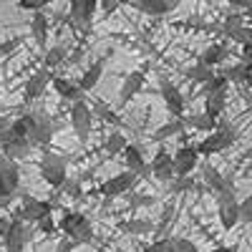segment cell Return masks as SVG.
I'll return each mask as SVG.
<instances>
[{
    "mask_svg": "<svg viewBox=\"0 0 252 252\" xmlns=\"http://www.w3.org/2000/svg\"><path fill=\"white\" fill-rule=\"evenodd\" d=\"M121 229H124V232H129V235H146V232H152V229H154V224L146 222V220H131V222H124Z\"/></svg>",
    "mask_w": 252,
    "mask_h": 252,
    "instance_id": "obj_29",
    "label": "cell"
},
{
    "mask_svg": "<svg viewBox=\"0 0 252 252\" xmlns=\"http://www.w3.org/2000/svg\"><path fill=\"white\" fill-rule=\"evenodd\" d=\"M152 174H154L157 179H161V182L174 179V177H177V174H174V154H169L166 149H159V152L154 154V159H152Z\"/></svg>",
    "mask_w": 252,
    "mask_h": 252,
    "instance_id": "obj_15",
    "label": "cell"
},
{
    "mask_svg": "<svg viewBox=\"0 0 252 252\" xmlns=\"http://www.w3.org/2000/svg\"><path fill=\"white\" fill-rule=\"evenodd\" d=\"M189 189H194V182H192V177H177V182L172 184V192H174V194L189 192Z\"/></svg>",
    "mask_w": 252,
    "mask_h": 252,
    "instance_id": "obj_39",
    "label": "cell"
},
{
    "mask_svg": "<svg viewBox=\"0 0 252 252\" xmlns=\"http://www.w3.org/2000/svg\"><path fill=\"white\" fill-rule=\"evenodd\" d=\"M212 76H215V71L209 68V66H204V63H197V66L187 68V78H189V81L202 83V86H204V83H207L209 78H212Z\"/></svg>",
    "mask_w": 252,
    "mask_h": 252,
    "instance_id": "obj_28",
    "label": "cell"
},
{
    "mask_svg": "<svg viewBox=\"0 0 252 252\" xmlns=\"http://www.w3.org/2000/svg\"><path fill=\"white\" fill-rule=\"evenodd\" d=\"M240 222H245V224L252 222V194L240 202Z\"/></svg>",
    "mask_w": 252,
    "mask_h": 252,
    "instance_id": "obj_37",
    "label": "cell"
},
{
    "mask_svg": "<svg viewBox=\"0 0 252 252\" xmlns=\"http://www.w3.org/2000/svg\"><path fill=\"white\" fill-rule=\"evenodd\" d=\"M20 184V172L15 159H0V194H15Z\"/></svg>",
    "mask_w": 252,
    "mask_h": 252,
    "instance_id": "obj_13",
    "label": "cell"
},
{
    "mask_svg": "<svg viewBox=\"0 0 252 252\" xmlns=\"http://www.w3.org/2000/svg\"><path fill=\"white\" fill-rule=\"evenodd\" d=\"M144 81H146V73H144V71H134V73H129V76L124 78V83H121L119 101H121V103H129V101L144 89Z\"/></svg>",
    "mask_w": 252,
    "mask_h": 252,
    "instance_id": "obj_17",
    "label": "cell"
},
{
    "mask_svg": "<svg viewBox=\"0 0 252 252\" xmlns=\"http://www.w3.org/2000/svg\"><path fill=\"white\" fill-rule=\"evenodd\" d=\"M10 202H13V197H10V194H0V209H5Z\"/></svg>",
    "mask_w": 252,
    "mask_h": 252,
    "instance_id": "obj_49",
    "label": "cell"
},
{
    "mask_svg": "<svg viewBox=\"0 0 252 252\" xmlns=\"http://www.w3.org/2000/svg\"><path fill=\"white\" fill-rule=\"evenodd\" d=\"M0 149L8 154V159H20V157H28L33 144L28 136V126L26 119H18L15 124H10L8 129L0 134Z\"/></svg>",
    "mask_w": 252,
    "mask_h": 252,
    "instance_id": "obj_1",
    "label": "cell"
},
{
    "mask_svg": "<svg viewBox=\"0 0 252 252\" xmlns=\"http://www.w3.org/2000/svg\"><path fill=\"white\" fill-rule=\"evenodd\" d=\"M222 76H224L229 83H245V63H237V66L224 68Z\"/></svg>",
    "mask_w": 252,
    "mask_h": 252,
    "instance_id": "obj_32",
    "label": "cell"
},
{
    "mask_svg": "<svg viewBox=\"0 0 252 252\" xmlns=\"http://www.w3.org/2000/svg\"><path fill=\"white\" fill-rule=\"evenodd\" d=\"M212 252H237V247H224V245H222V247H215Z\"/></svg>",
    "mask_w": 252,
    "mask_h": 252,
    "instance_id": "obj_51",
    "label": "cell"
},
{
    "mask_svg": "<svg viewBox=\"0 0 252 252\" xmlns=\"http://www.w3.org/2000/svg\"><path fill=\"white\" fill-rule=\"evenodd\" d=\"M224 106H227V89L204 94V111H207L209 116L220 119V114H224Z\"/></svg>",
    "mask_w": 252,
    "mask_h": 252,
    "instance_id": "obj_22",
    "label": "cell"
},
{
    "mask_svg": "<svg viewBox=\"0 0 252 252\" xmlns=\"http://www.w3.org/2000/svg\"><path fill=\"white\" fill-rule=\"evenodd\" d=\"M174 252H199V247L187 237H174Z\"/></svg>",
    "mask_w": 252,
    "mask_h": 252,
    "instance_id": "obj_40",
    "label": "cell"
},
{
    "mask_svg": "<svg viewBox=\"0 0 252 252\" xmlns=\"http://www.w3.org/2000/svg\"><path fill=\"white\" fill-rule=\"evenodd\" d=\"M103 149H106V154H124V149H126L124 134H109L106 144H103Z\"/></svg>",
    "mask_w": 252,
    "mask_h": 252,
    "instance_id": "obj_30",
    "label": "cell"
},
{
    "mask_svg": "<svg viewBox=\"0 0 252 252\" xmlns=\"http://www.w3.org/2000/svg\"><path fill=\"white\" fill-rule=\"evenodd\" d=\"M53 215V204L43 202V199H35V197H26L23 199V209H20V220H26L31 224H38L40 220H46Z\"/></svg>",
    "mask_w": 252,
    "mask_h": 252,
    "instance_id": "obj_11",
    "label": "cell"
},
{
    "mask_svg": "<svg viewBox=\"0 0 252 252\" xmlns=\"http://www.w3.org/2000/svg\"><path fill=\"white\" fill-rule=\"evenodd\" d=\"M184 129H187V126H184V119L179 116V119H172L169 124L159 126V129L152 134V139H154V141H164V139H169V136H174V134H182Z\"/></svg>",
    "mask_w": 252,
    "mask_h": 252,
    "instance_id": "obj_27",
    "label": "cell"
},
{
    "mask_svg": "<svg viewBox=\"0 0 252 252\" xmlns=\"http://www.w3.org/2000/svg\"><path fill=\"white\" fill-rule=\"evenodd\" d=\"M136 179H139V174L131 172V169L129 172H121V174H116V177L103 182L98 187V194H103V197H121V194L129 192V189H134Z\"/></svg>",
    "mask_w": 252,
    "mask_h": 252,
    "instance_id": "obj_8",
    "label": "cell"
},
{
    "mask_svg": "<svg viewBox=\"0 0 252 252\" xmlns=\"http://www.w3.org/2000/svg\"><path fill=\"white\" fill-rule=\"evenodd\" d=\"M184 126H192V129H197V131H215L217 119L204 111V114H197V116H184Z\"/></svg>",
    "mask_w": 252,
    "mask_h": 252,
    "instance_id": "obj_26",
    "label": "cell"
},
{
    "mask_svg": "<svg viewBox=\"0 0 252 252\" xmlns=\"http://www.w3.org/2000/svg\"><path fill=\"white\" fill-rule=\"evenodd\" d=\"M217 197V215H220V224L224 229H232L240 222V202L235 197V187L224 189V192L215 194Z\"/></svg>",
    "mask_w": 252,
    "mask_h": 252,
    "instance_id": "obj_6",
    "label": "cell"
},
{
    "mask_svg": "<svg viewBox=\"0 0 252 252\" xmlns=\"http://www.w3.org/2000/svg\"><path fill=\"white\" fill-rule=\"evenodd\" d=\"M247 10H252V0H247Z\"/></svg>",
    "mask_w": 252,
    "mask_h": 252,
    "instance_id": "obj_53",
    "label": "cell"
},
{
    "mask_svg": "<svg viewBox=\"0 0 252 252\" xmlns=\"http://www.w3.org/2000/svg\"><path fill=\"white\" fill-rule=\"evenodd\" d=\"M71 126H73L78 141H86L89 139L91 126H94V116H91V109L83 101H76L73 103V109H71Z\"/></svg>",
    "mask_w": 252,
    "mask_h": 252,
    "instance_id": "obj_9",
    "label": "cell"
},
{
    "mask_svg": "<svg viewBox=\"0 0 252 252\" xmlns=\"http://www.w3.org/2000/svg\"><path fill=\"white\" fill-rule=\"evenodd\" d=\"M33 227H35V224H31V222H26V220H20V217L10 220L8 232L3 235L5 252H23L26 245H28V240L33 237Z\"/></svg>",
    "mask_w": 252,
    "mask_h": 252,
    "instance_id": "obj_7",
    "label": "cell"
},
{
    "mask_svg": "<svg viewBox=\"0 0 252 252\" xmlns=\"http://www.w3.org/2000/svg\"><path fill=\"white\" fill-rule=\"evenodd\" d=\"M119 252H124V250H119Z\"/></svg>",
    "mask_w": 252,
    "mask_h": 252,
    "instance_id": "obj_55",
    "label": "cell"
},
{
    "mask_svg": "<svg viewBox=\"0 0 252 252\" xmlns=\"http://www.w3.org/2000/svg\"><path fill=\"white\" fill-rule=\"evenodd\" d=\"M35 229H40V232H46V235L56 232V222H53V215H51V217H46V220H40V222L35 224Z\"/></svg>",
    "mask_w": 252,
    "mask_h": 252,
    "instance_id": "obj_41",
    "label": "cell"
},
{
    "mask_svg": "<svg viewBox=\"0 0 252 252\" xmlns=\"http://www.w3.org/2000/svg\"><path fill=\"white\" fill-rule=\"evenodd\" d=\"M141 252H174V237H161L152 242L149 247H144Z\"/></svg>",
    "mask_w": 252,
    "mask_h": 252,
    "instance_id": "obj_33",
    "label": "cell"
},
{
    "mask_svg": "<svg viewBox=\"0 0 252 252\" xmlns=\"http://www.w3.org/2000/svg\"><path fill=\"white\" fill-rule=\"evenodd\" d=\"M124 159H126V164H129V169H131V172H136V174H144V172H146L144 152L139 149V146L126 144V149H124Z\"/></svg>",
    "mask_w": 252,
    "mask_h": 252,
    "instance_id": "obj_25",
    "label": "cell"
},
{
    "mask_svg": "<svg viewBox=\"0 0 252 252\" xmlns=\"http://www.w3.org/2000/svg\"><path fill=\"white\" fill-rule=\"evenodd\" d=\"M53 83V89H56V94L61 96V98H66V101H81V96H83V91H81V86L78 83H73V81H68V78H53L51 81Z\"/></svg>",
    "mask_w": 252,
    "mask_h": 252,
    "instance_id": "obj_20",
    "label": "cell"
},
{
    "mask_svg": "<svg viewBox=\"0 0 252 252\" xmlns=\"http://www.w3.org/2000/svg\"><path fill=\"white\" fill-rule=\"evenodd\" d=\"M53 0H18V8L20 10H31V13H38L43 10L46 5H51Z\"/></svg>",
    "mask_w": 252,
    "mask_h": 252,
    "instance_id": "obj_36",
    "label": "cell"
},
{
    "mask_svg": "<svg viewBox=\"0 0 252 252\" xmlns=\"http://www.w3.org/2000/svg\"><path fill=\"white\" fill-rule=\"evenodd\" d=\"M61 189H68V192H71L68 197H81V184H78V182H68V179H66V184H63Z\"/></svg>",
    "mask_w": 252,
    "mask_h": 252,
    "instance_id": "obj_43",
    "label": "cell"
},
{
    "mask_svg": "<svg viewBox=\"0 0 252 252\" xmlns=\"http://www.w3.org/2000/svg\"><path fill=\"white\" fill-rule=\"evenodd\" d=\"M197 161H199L197 146H182V149H177V154H174V174L177 177H189L197 169Z\"/></svg>",
    "mask_w": 252,
    "mask_h": 252,
    "instance_id": "obj_14",
    "label": "cell"
},
{
    "mask_svg": "<svg viewBox=\"0 0 252 252\" xmlns=\"http://www.w3.org/2000/svg\"><path fill=\"white\" fill-rule=\"evenodd\" d=\"M63 53H66V48H63V46H53V48H48V51H46V58H43L46 68H56L58 63L63 61Z\"/></svg>",
    "mask_w": 252,
    "mask_h": 252,
    "instance_id": "obj_31",
    "label": "cell"
},
{
    "mask_svg": "<svg viewBox=\"0 0 252 252\" xmlns=\"http://www.w3.org/2000/svg\"><path fill=\"white\" fill-rule=\"evenodd\" d=\"M51 81H53V76H51V68H38L28 81H26V89H23V101L26 103H33L35 98H40L46 94V89L51 86Z\"/></svg>",
    "mask_w": 252,
    "mask_h": 252,
    "instance_id": "obj_10",
    "label": "cell"
},
{
    "mask_svg": "<svg viewBox=\"0 0 252 252\" xmlns=\"http://www.w3.org/2000/svg\"><path fill=\"white\" fill-rule=\"evenodd\" d=\"M8 227H10V222H5V220H0V237H3V235L8 232Z\"/></svg>",
    "mask_w": 252,
    "mask_h": 252,
    "instance_id": "obj_50",
    "label": "cell"
},
{
    "mask_svg": "<svg viewBox=\"0 0 252 252\" xmlns=\"http://www.w3.org/2000/svg\"><path fill=\"white\" fill-rule=\"evenodd\" d=\"M18 46V40H8V43H0V56H5V53H10L13 48Z\"/></svg>",
    "mask_w": 252,
    "mask_h": 252,
    "instance_id": "obj_45",
    "label": "cell"
},
{
    "mask_svg": "<svg viewBox=\"0 0 252 252\" xmlns=\"http://www.w3.org/2000/svg\"><path fill=\"white\" fill-rule=\"evenodd\" d=\"M101 73H103V61H96L94 66H89L86 71L81 73V78H78L81 91H91V89H96V83L101 81Z\"/></svg>",
    "mask_w": 252,
    "mask_h": 252,
    "instance_id": "obj_24",
    "label": "cell"
},
{
    "mask_svg": "<svg viewBox=\"0 0 252 252\" xmlns=\"http://www.w3.org/2000/svg\"><path fill=\"white\" fill-rule=\"evenodd\" d=\"M242 58H245V63H252V43L242 46Z\"/></svg>",
    "mask_w": 252,
    "mask_h": 252,
    "instance_id": "obj_47",
    "label": "cell"
},
{
    "mask_svg": "<svg viewBox=\"0 0 252 252\" xmlns=\"http://www.w3.org/2000/svg\"><path fill=\"white\" fill-rule=\"evenodd\" d=\"M8 126H10V124H8V121H5V119H3V116H0V134H3V131H5V129H8Z\"/></svg>",
    "mask_w": 252,
    "mask_h": 252,
    "instance_id": "obj_52",
    "label": "cell"
},
{
    "mask_svg": "<svg viewBox=\"0 0 252 252\" xmlns=\"http://www.w3.org/2000/svg\"><path fill=\"white\" fill-rule=\"evenodd\" d=\"M235 40V43H240V46H245V43H252V28H247V26H242V28H237L232 35H229Z\"/></svg>",
    "mask_w": 252,
    "mask_h": 252,
    "instance_id": "obj_38",
    "label": "cell"
},
{
    "mask_svg": "<svg viewBox=\"0 0 252 252\" xmlns=\"http://www.w3.org/2000/svg\"><path fill=\"white\" fill-rule=\"evenodd\" d=\"M98 5L103 13H114L119 5H124V0H98Z\"/></svg>",
    "mask_w": 252,
    "mask_h": 252,
    "instance_id": "obj_42",
    "label": "cell"
},
{
    "mask_svg": "<svg viewBox=\"0 0 252 252\" xmlns=\"http://www.w3.org/2000/svg\"><path fill=\"white\" fill-rule=\"evenodd\" d=\"M23 119H26L28 136H31V144H33V146H46V144L53 139L56 124H53V119H51L43 109H35V111L26 114Z\"/></svg>",
    "mask_w": 252,
    "mask_h": 252,
    "instance_id": "obj_4",
    "label": "cell"
},
{
    "mask_svg": "<svg viewBox=\"0 0 252 252\" xmlns=\"http://www.w3.org/2000/svg\"><path fill=\"white\" fill-rule=\"evenodd\" d=\"M172 212H174V204L169 202V204L164 207V215H161V224H159V227H166V224H169V220H172Z\"/></svg>",
    "mask_w": 252,
    "mask_h": 252,
    "instance_id": "obj_44",
    "label": "cell"
},
{
    "mask_svg": "<svg viewBox=\"0 0 252 252\" xmlns=\"http://www.w3.org/2000/svg\"><path fill=\"white\" fill-rule=\"evenodd\" d=\"M179 0H134V5L146 15H166L177 8Z\"/></svg>",
    "mask_w": 252,
    "mask_h": 252,
    "instance_id": "obj_18",
    "label": "cell"
},
{
    "mask_svg": "<svg viewBox=\"0 0 252 252\" xmlns=\"http://www.w3.org/2000/svg\"><path fill=\"white\" fill-rule=\"evenodd\" d=\"M229 86V81L222 76V73H215L212 78H209L207 83H204V94H212V91H222V89H227Z\"/></svg>",
    "mask_w": 252,
    "mask_h": 252,
    "instance_id": "obj_35",
    "label": "cell"
},
{
    "mask_svg": "<svg viewBox=\"0 0 252 252\" xmlns=\"http://www.w3.org/2000/svg\"><path fill=\"white\" fill-rule=\"evenodd\" d=\"M31 33H33V40L38 48H46L48 46V18L43 13H33V20H31Z\"/></svg>",
    "mask_w": 252,
    "mask_h": 252,
    "instance_id": "obj_19",
    "label": "cell"
},
{
    "mask_svg": "<svg viewBox=\"0 0 252 252\" xmlns=\"http://www.w3.org/2000/svg\"><path fill=\"white\" fill-rule=\"evenodd\" d=\"M235 139H237L235 126H232V124H227V121H217V129H215V131H209V134L197 144V154H199V157L220 154V152L229 149V146L235 144Z\"/></svg>",
    "mask_w": 252,
    "mask_h": 252,
    "instance_id": "obj_2",
    "label": "cell"
},
{
    "mask_svg": "<svg viewBox=\"0 0 252 252\" xmlns=\"http://www.w3.org/2000/svg\"><path fill=\"white\" fill-rule=\"evenodd\" d=\"M202 179H204V184L209 187V189H212V192L215 194H220V192H224V189H229V187H232V182H229V179H224V174H220L217 169H215V166H202Z\"/></svg>",
    "mask_w": 252,
    "mask_h": 252,
    "instance_id": "obj_21",
    "label": "cell"
},
{
    "mask_svg": "<svg viewBox=\"0 0 252 252\" xmlns=\"http://www.w3.org/2000/svg\"><path fill=\"white\" fill-rule=\"evenodd\" d=\"M96 8H98V0H71V18L73 23L86 28L91 26V20L96 15Z\"/></svg>",
    "mask_w": 252,
    "mask_h": 252,
    "instance_id": "obj_16",
    "label": "cell"
},
{
    "mask_svg": "<svg viewBox=\"0 0 252 252\" xmlns=\"http://www.w3.org/2000/svg\"><path fill=\"white\" fill-rule=\"evenodd\" d=\"M58 229L68 240H73L76 245L91 242V237H94V227H91L89 217L81 215V212H66L61 217V222H58Z\"/></svg>",
    "mask_w": 252,
    "mask_h": 252,
    "instance_id": "obj_3",
    "label": "cell"
},
{
    "mask_svg": "<svg viewBox=\"0 0 252 252\" xmlns=\"http://www.w3.org/2000/svg\"><path fill=\"white\" fill-rule=\"evenodd\" d=\"M245 26V20H242V15L240 13H232V15H227V20H224V26H222V31H224V35L229 38L237 28H242Z\"/></svg>",
    "mask_w": 252,
    "mask_h": 252,
    "instance_id": "obj_34",
    "label": "cell"
},
{
    "mask_svg": "<svg viewBox=\"0 0 252 252\" xmlns=\"http://www.w3.org/2000/svg\"><path fill=\"white\" fill-rule=\"evenodd\" d=\"M227 3L232 5V8H237V10H242V8L247 10V0H227Z\"/></svg>",
    "mask_w": 252,
    "mask_h": 252,
    "instance_id": "obj_48",
    "label": "cell"
},
{
    "mask_svg": "<svg viewBox=\"0 0 252 252\" xmlns=\"http://www.w3.org/2000/svg\"><path fill=\"white\" fill-rule=\"evenodd\" d=\"M245 86L252 89V63H245Z\"/></svg>",
    "mask_w": 252,
    "mask_h": 252,
    "instance_id": "obj_46",
    "label": "cell"
},
{
    "mask_svg": "<svg viewBox=\"0 0 252 252\" xmlns=\"http://www.w3.org/2000/svg\"><path fill=\"white\" fill-rule=\"evenodd\" d=\"M38 172L43 177L46 184H51L53 189H61L68 179V172H66V159L56 152H46L40 157V164H38Z\"/></svg>",
    "mask_w": 252,
    "mask_h": 252,
    "instance_id": "obj_5",
    "label": "cell"
},
{
    "mask_svg": "<svg viewBox=\"0 0 252 252\" xmlns=\"http://www.w3.org/2000/svg\"><path fill=\"white\" fill-rule=\"evenodd\" d=\"M227 56H229V51H227L224 43H212L199 56V63H204V66H209V68H215V66H220V63L227 61Z\"/></svg>",
    "mask_w": 252,
    "mask_h": 252,
    "instance_id": "obj_23",
    "label": "cell"
},
{
    "mask_svg": "<svg viewBox=\"0 0 252 252\" xmlns=\"http://www.w3.org/2000/svg\"><path fill=\"white\" fill-rule=\"evenodd\" d=\"M250 159H252V152H250Z\"/></svg>",
    "mask_w": 252,
    "mask_h": 252,
    "instance_id": "obj_54",
    "label": "cell"
},
{
    "mask_svg": "<svg viewBox=\"0 0 252 252\" xmlns=\"http://www.w3.org/2000/svg\"><path fill=\"white\" fill-rule=\"evenodd\" d=\"M159 91H161V98H164L166 111L174 114V119H179V116L184 114V96H182V91L174 86L172 81H166V78H161Z\"/></svg>",
    "mask_w": 252,
    "mask_h": 252,
    "instance_id": "obj_12",
    "label": "cell"
}]
</instances>
